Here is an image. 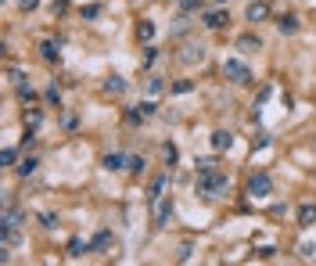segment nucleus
Returning <instances> with one entry per match:
<instances>
[{
	"label": "nucleus",
	"instance_id": "nucleus-1",
	"mask_svg": "<svg viewBox=\"0 0 316 266\" xmlns=\"http://www.w3.org/2000/svg\"><path fill=\"white\" fill-rule=\"evenodd\" d=\"M223 187H227V177L216 173V169H208V173H201V180H198V194H212V191H223Z\"/></svg>",
	"mask_w": 316,
	"mask_h": 266
},
{
	"label": "nucleus",
	"instance_id": "nucleus-2",
	"mask_svg": "<svg viewBox=\"0 0 316 266\" xmlns=\"http://www.w3.org/2000/svg\"><path fill=\"white\" fill-rule=\"evenodd\" d=\"M223 76H227V80L230 83H241V87H245V83H252V72H248V65H241V61H227V65H223Z\"/></svg>",
	"mask_w": 316,
	"mask_h": 266
},
{
	"label": "nucleus",
	"instance_id": "nucleus-3",
	"mask_svg": "<svg viewBox=\"0 0 316 266\" xmlns=\"http://www.w3.org/2000/svg\"><path fill=\"white\" fill-rule=\"evenodd\" d=\"M248 194H255V198L273 194V177H269V173H255V177L248 180Z\"/></svg>",
	"mask_w": 316,
	"mask_h": 266
},
{
	"label": "nucleus",
	"instance_id": "nucleus-4",
	"mask_svg": "<svg viewBox=\"0 0 316 266\" xmlns=\"http://www.w3.org/2000/svg\"><path fill=\"white\" fill-rule=\"evenodd\" d=\"M169 216H173V201L155 198V227H165V223H169Z\"/></svg>",
	"mask_w": 316,
	"mask_h": 266
},
{
	"label": "nucleus",
	"instance_id": "nucleus-5",
	"mask_svg": "<svg viewBox=\"0 0 316 266\" xmlns=\"http://www.w3.org/2000/svg\"><path fill=\"white\" fill-rule=\"evenodd\" d=\"M262 18H269V7L262 4V0H259V4H248V22H255V25H259Z\"/></svg>",
	"mask_w": 316,
	"mask_h": 266
},
{
	"label": "nucleus",
	"instance_id": "nucleus-6",
	"mask_svg": "<svg viewBox=\"0 0 316 266\" xmlns=\"http://www.w3.org/2000/svg\"><path fill=\"white\" fill-rule=\"evenodd\" d=\"M230 144H234V133H227V130H216V133H212V148H216V151L230 148Z\"/></svg>",
	"mask_w": 316,
	"mask_h": 266
},
{
	"label": "nucleus",
	"instance_id": "nucleus-7",
	"mask_svg": "<svg viewBox=\"0 0 316 266\" xmlns=\"http://www.w3.org/2000/svg\"><path fill=\"white\" fill-rule=\"evenodd\" d=\"M298 223H302V227H313V223H316V205H302V209H298Z\"/></svg>",
	"mask_w": 316,
	"mask_h": 266
},
{
	"label": "nucleus",
	"instance_id": "nucleus-8",
	"mask_svg": "<svg viewBox=\"0 0 316 266\" xmlns=\"http://www.w3.org/2000/svg\"><path fill=\"white\" fill-rule=\"evenodd\" d=\"M40 54L47 58V61H58V58H62V47H58V43H51V40H47V43H40Z\"/></svg>",
	"mask_w": 316,
	"mask_h": 266
},
{
	"label": "nucleus",
	"instance_id": "nucleus-9",
	"mask_svg": "<svg viewBox=\"0 0 316 266\" xmlns=\"http://www.w3.org/2000/svg\"><path fill=\"white\" fill-rule=\"evenodd\" d=\"M205 25H208V29H223V25H227V14H223V11L205 14Z\"/></svg>",
	"mask_w": 316,
	"mask_h": 266
},
{
	"label": "nucleus",
	"instance_id": "nucleus-10",
	"mask_svg": "<svg viewBox=\"0 0 316 266\" xmlns=\"http://www.w3.org/2000/svg\"><path fill=\"white\" fill-rule=\"evenodd\" d=\"M277 29H280V33H295L298 18H295V14H284V18H277Z\"/></svg>",
	"mask_w": 316,
	"mask_h": 266
},
{
	"label": "nucleus",
	"instance_id": "nucleus-11",
	"mask_svg": "<svg viewBox=\"0 0 316 266\" xmlns=\"http://www.w3.org/2000/svg\"><path fill=\"white\" fill-rule=\"evenodd\" d=\"M108 245H112V234H108V230H101V234H97V241H94V248H97V252H104Z\"/></svg>",
	"mask_w": 316,
	"mask_h": 266
},
{
	"label": "nucleus",
	"instance_id": "nucleus-12",
	"mask_svg": "<svg viewBox=\"0 0 316 266\" xmlns=\"http://www.w3.org/2000/svg\"><path fill=\"white\" fill-rule=\"evenodd\" d=\"M123 155H108V159H104V169H123Z\"/></svg>",
	"mask_w": 316,
	"mask_h": 266
},
{
	"label": "nucleus",
	"instance_id": "nucleus-13",
	"mask_svg": "<svg viewBox=\"0 0 316 266\" xmlns=\"http://www.w3.org/2000/svg\"><path fill=\"white\" fill-rule=\"evenodd\" d=\"M29 173H36V159H25V162L18 166V177H29Z\"/></svg>",
	"mask_w": 316,
	"mask_h": 266
},
{
	"label": "nucleus",
	"instance_id": "nucleus-14",
	"mask_svg": "<svg viewBox=\"0 0 316 266\" xmlns=\"http://www.w3.org/2000/svg\"><path fill=\"white\" fill-rule=\"evenodd\" d=\"M162 159H165V166H173V162H176V148L165 144V148H162Z\"/></svg>",
	"mask_w": 316,
	"mask_h": 266
},
{
	"label": "nucleus",
	"instance_id": "nucleus-15",
	"mask_svg": "<svg viewBox=\"0 0 316 266\" xmlns=\"http://www.w3.org/2000/svg\"><path fill=\"white\" fill-rule=\"evenodd\" d=\"M104 90H108V93H123L126 83H123V80H108V87H104Z\"/></svg>",
	"mask_w": 316,
	"mask_h": 266
},
{
	"label": "nucleus",
	"instance_id": "nucleus-16",
	"mask_svg": "<svg viewBox=\"0 0 316 266\" xmlns=\"http://www.w3.org/2000/svg\"><path fill=\"white\" fill-rule=\"evenodd\" d=\"M190 90H194V83H190V80H180V83L173 87V93H190Z\"/></svg>",
	"mask_w": 316,
	"mask_h": 266
},
{
	"label": "nucleus",
	"instance_id": "nucleus-17",
	"mask_svg": "<svg viewBox=\"0 0 316 266\" xmlns=\"http://www.w3.org/2000/svg\"><path fill=\"white\" fill-rule=\"evenodd\" d=\"M208 169H216V159H198V173H208Z\"/></svg>",
	"mask_w": 316,
	"mask_h": 266
},
{
	"label": "nucleus",
	"instance_id": "nucleus-18",
	"mask_svg": "<svg viewBox=\"0 0 316 266\" xmlns=\"http://www.w3.org/2000/svg\"><path fill=\"white\" fill-rule=\"evenodd\" d=\"M151 36H155V25L144 22V25H140V40H151Z\"/></svg>",
	"mask_w": 316,
	"mask_h": 266
},
{
	"label": "nucleus",
	"instance_id": "nucleus-19",
	"mask_svg": "<svg viewBox=\"0 0 316 266\" xmlns=\"http://www.w3.org/2000/svg\"><path fill=\"white\" fill-rule=\"evenodd\" d=\"M241 47H245V51H252V47H255V51H259V40H255V36H241Z\"/></svg>",
	"mask_w": 316,
	"mask_h": 266
},
{
	"label": "nucleus",
	"instance_id": "nucleus-20",
	"mask_svg": "<svg viewBox=\"0 0 316 266\" xmlns=\"http://www.w3.org/2000/svg\"><path fill=\"white\" fill-rule=\"evenodd\" d=\"M0 162H4V166H14V148H4V155H0Z\"/></svg>",
	"mask_w": 316,
	"mask_h": 266
},
{
	"label": "nucleus",
	"instance_id": "nucleus-21",
	"mask_svg": "<svg viewBox=\"0 0 316 266\" xmlns=\"http://www.w3.org/2000/svg\"><path fill=\"white\" fill-rule=\"evenodd\" d=\"M68 252H72V256H83V252H86V245H83V241H72V245H68Z\"/></svg>",
	"mask_w": 316,
	"mask_h": 266
},
{
	"label": "nucleus",
	"instance_id": "nucleus-22",
	"mask_svg": "<svg viewBox=\"0 0 316 266\" xmlns=\"http://www.w3.org/2000/svg\"><path fill=\"white\" fill-rule=\"evenodd\" d=\"M97 14H101V7H97V4H90V7H83V18H97Z\"/></svg>",
	"mask_w": 316,
	"mask_h": 266
},
{
	"label": "nucleus",
	"instance_id": "nucleus-23",
	"mask_svg": "<svg viewBox=\"0 0 316 266\" xmlns=\"http://www.w3.org/2000/svg\"><path fill=\"white\" fill-rule=\"evenodd\" d=\"M144 166H147L144 159H129V169H133V173H144Z\"/></svg>",
	"mask_w": 316,
	"mask_h": 266
},
{
	"label": "nucleus",
	"instance_id": "nucleus-24",
	"mask_svg": "<svg viewBox=\"0 0 316 266\" xmlns=\"http://www.w3.org/2000/svg\"><path fill=\"white\" fill-rule=\"evenodd\" d=\"M180 7H184V11H194V7H201V0H180Z\"/></svg>",
	"mask_w": 316,
	"mask_h": 266
},
{
	"label": "nucleus",
	"instance_id": "nucleus-25",
	"mask_svg": "<svg viewBox=\"0 0 316 266\" xmlns=\"http://www.w3.org/2000/svg\"><path fill=\"white\" fill-rule=\"evenodd\" d=\"M18 97H22V101H29V97H33V90H29V83H22V87H18Z\"/></svg>",
	"mask_w": 316,
	"mask_h": 266
},
{
	"label": "nucleus",
	"instance_id": "nucleus-26",
	"mask_svg": "<svg viewBox=\"0 0 316 266\" xmlns=\"http://www.w3.org/2000/svg\"><path fill=\"white\" fill-rule=\"evenodd\" d=\"M36 4H40V0H18V7H22V11H33Z\"/></svg>",
	"mask_w": 316,
	"mask_h": 266
}]
</instances>
